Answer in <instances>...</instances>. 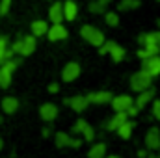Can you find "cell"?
Listing matches in <instances>:
<instances>
[{
	"instance_id": "ba28073f",
	"label": "cell",
	"mask_w": 160,
	"mask_h": 158,
	"mask_svg": "<svg viewBox=\"0 0 160 158\" xmlns=\"http://www.w3.org/2000/svg\"><path fill=\"white\" fill-rule=\"evenodd\" d=\"M73 134H80L86 141H93L95 140V128L88 121H84V119H78L73 125Z\"/></svg>"
},
{
	"instance_id": "d590c367",
	"label": "cell",
	"mask_w": 160,
	"mask_h": 158,
	"mask_svg": "<svg viewBox=\"0 0 160 158\" xmlns=\"http://www.w3.org/2000/svg\"><path fill=\"white\" fill-rule=\"evenodd\" d=\"M48 134H50V130H48V128H45V130H43V136H45V138H48Z\"/></svg>"
},
{
	"instance_id": "74e56055",
	"label": "cell",
	"mask_w": 160,
	"mask_h": 158,
	"mask_svg": "<svg viewBox=\"0 0 160 158\" xmlns=\"http://www.w3.org/2000/svg\"><path fill=\"white\" fill-rule=\"evenodd\" d=\"M2 147H4V141H2V140H0V151H2Z\"/></svg>"
},
{
	"instance_id": "8fae6325",
	"label": "cell",
	"mask_w": 160,
	"mask_h": 158,
	"mask_svg": "<svg viewBox=\"0 0 160 158\" xmlns=\"http://www.w3.org/2000/svg\"><path fill=\"white\" fill-rule=\"evenodd\" d=\"M80 73H82V67H80L78 62H69V63H65V67L62 69V80L63 82H75V80L80 77Z\"/></svg>"
},
{
	"instance_id": "52a82bcc",
	"label": "cell",
	"mask_w": 160,
	"mask_h": 158,
	"mask_svg": "<svg viewBox=\"0 0 160 158\" xmlns=\"http://www.w3.org/2000/svg\"><path fill=\"white\" fill-rule=\"evenodd\" d=\"M140 71H143V73H145V75H149L151 78L158 77V75H160V54L142 60V69H140Z\"/></svg>"
},
{
	"instance_id": "e575fe53",
	"label": "cell",
	"mask_w": 160,
	"mask_h": 158,
	"mask_svg": "<svg viewBox=\"0 0 160 158\" xmlns=\"http://www.w3.org/2000/svg\"><path fill=\"white\" fill-rule=\"evenodd\" d=\"M145 158H160V155H155V153H149Z\"/></svg>"
},
{
	"instance_id": "603a6c76",
	"label": "cell",
	"mask_w": 160,
	"mask_h": 158,
	"mask_svg": "<svg viewBox=\"0 0 160 158\" xmlns=\"http://www.w3.org/2000/svg\"><path fill=\"white\" fill-rule=\"evenodd\" d=\"M127 119H128L127 112H116V116L110 119V123L106 125V128H108V130H114V132H116V130H118V126H121V125H123V123H125Z\"/></svg>"
},
{
	"instance_id": "d6a6232c",
	"label": "cell",
	"mask_w": 160,
	"mask_h": 158,
	"mask_svg": "<svg viewBox=\"0 0 160 158\" xmlns=\"http://www.w3.org/2000/svg\"><path fill=\"white\" fill-rule=\"evenodd\" d=\"M48 91H50V93H58V91H60V86H58L56 82H52V84H48Z\"/></svg>"
},
{
	"instance_id": "484cf974",
	"label": "cell",
	"mask_w": 160,
	"mask_h": 158,
	"mask_svg": "<svg viewBox=\"0 0 160 158\" xmlns=\"http://www.w3.org/2000/svg\"><path fill=\"white\" fill-rule=\"evenodd\" d=\"M142 6L140 0H119L118 2V9L119 11H134Z\"/></svg>"
},
{
	"instance_id": "30bf717a",
	"label": "cell",
	"mask_w": 160,
	"mask_h": 158,
	"mask_svg": "<svg viewBox=\"0 0 160 158\" xmlns=\"http://www.w3.org/2000/svg\"><path fill=\"white\" fill-rule=\"evenodd\" d=\"M153 99H157V89L151 86V87H147V89H143V91L138 93V97L134 99V106L138 110H143L145 106H149L153 102Z\"/></svg>"
},
{
	"instance_id": "836d02e7",
	"label": "cell",
	"mask_w": 160,
	"mask_h": 158,
	"mask_svg": "<svg viewBox=\"0 0 160 158\" xmlns=\"http://www.w3.org/2000/svg\"><path fill=\"white\" fill-rule=\"evenodd\" d=\"M147 155H149V153H147V149H140V151H138V158H145Z\"/></svg>"
},
{
	"instance_id": "5bb4252c",
	"label": "cell",
	"mask_w": 160,
	"mask_h": 158,
	"mask_svg": "<svg viewBox=\"0 0 160 158\" xmlns=\"http://www.w3.org/2000/svg\"><path fill=\"white\" fill-rule=\"evenodd\" d=\"M110 104H112V108H114V112H127L132 104H134V99L130 97V95H118V97H112V101H110Z\"/></svg>"
},
{
	"instance_id": "f1b7e54d",
	"label": "cell",
	"mask_w": 160,
	"mask_h": 158,
	"mask_svg": "<svg viewBox=\"0 0 160 158\" xmlns=\"http://www.w3.org/2000/svg\"><path fill=\"white\" fill-rule=\"evenodd\" d=\"M8 47H9L8 36H0V63L6 62V50H8Z\"/></svg>"
},
{
	"instance_id": "2e32d148",
	"label": "cell",
	"mask_w": 160,
	"mask_h": 158,
	"mask_svg": "<svg viewBox=\"0 0 160 158\" xmlns=\"http://www.w3.org/2000/svg\"><path fill=\"white\" fill-rule=\"evenodd\" d=\"M67 28L60 22V24H52V26H48V30H47V37H48V41H63L67 39Z\"/></svg>"
},
{
	"instance_id": "6da1fadb",
	"label": "cell",
	"mask_w": 160,
	"mask_h": 158,
	"mask_svg": "<svg viewBox=\"0 0 160 158\" xmlns=\"http://www.w3.org/2000/svg\"><path fill=\"white\" fill-rule=\"evenodd\" d=\"M36 47H38V41H36V37L32 34L24 36V37H19L17 41L9 43V48L13 50V54H19V56H30V54H34Z\"/></svg>"
},
{
	"instance_id": "7a4b0ae2",
	"label": "cell",
	"mask_w": 160,
	"mask_h": 158,
	"mask_svg": "<svg viewBox=\"0 0 160 158\" xmlns=\"http://www.w3.org/2000/svg\"><path fill=\"white\" fill-rule=\"evenodd\" d=\"M80 37L86 41V43H89L91 47H101L106 41L104 39V32L101 28L93 26V24H84L80 28Z\"/></svg>"
},
{
	"instance_id": "ffe728a7",
	"label": "cell",
	"mask_w": 160,
	"mask_h": 158,
	"mask_svg": "<svg viewBox=\"0 0 160 158\" xmlns=\"http://www.w3.org/2000/svg\"><path fill=\"white\" fill-rule=\"evenodd\" d=\"M19 99L17 97H4L2 99V112L4 114H8V116H11V114H15L17 110H19Z\"/></svg>"
},
{
	"instance_id": "4fadbf2b",
	"label": "cell",
	"mask_w": 160,
	"mask_h": 158,
	"mask_svg": "<svg viewBox=\"0 0 160 158\" xmlns=\"http://www.w3.org/2000/svg\"><path fill=\"white\" fill-rule=\"evenodd\" d=\"M88 97V101H89V104H97V106H104V104H110V101H112V91H91V93H88L86 95Z\"/></svg>"
},
{
	"instance_id": "83f0119b",
	"label": "cell",
	"mask_w": 160,
	"mask_h": 158,
	"mask_svg": "<svg viewBox=\"0 0 160 158\" xmlns=\"http://www.w3.org/2000/svg\"><path fill=\"white\" fill-rule=\"evenodd\" d=\"M104 22L110 28H116V26H119V15L116 11H104Z\"/></svg>"
},
{
	"instance_id": "4dcf8cb0",
	"label": "cell",
	"mask_w": 160,
	"mask_h": 158,
	"mask_svg": "<svg viewBox=\"0 0 160 158\" xmlns=\"http://www.w3.org/2000/svg\"><path fill=\"white\" fill-rule=\"evenodd\" d=\"M11 2H13V0H0V17H6V15L9 13Z\"/></svg>"
},
{
	"instance_id": "1f68e13d",
	"label": "cell",
	"mask_w": 160,
	"mask_h": 158,
	"mask_svg": "<svg viewBox=\"0 0 160 158\" xmlns=\"http://www.w3.org/2000/svg\"><path fill=\"white\" fill-rule=\"evenodd\" d=\"M138 112H140V110H138V108H136V106L132 104V106H130V108L127 110V116H128V117H134V116H136Z\"/></svg>"
},
{
	"instance_id": "e0dca14e",
	"label": "cell",
	"mask_w": 160,
	"mask_h": 158,
	"mask_svg": "<svg viewBox=\"0 0 160 158\" xmlns=\"http://www.w3.org/2000/svg\"><path fill=\"white\" fill-rule=\"evenodd\" d=\"M138 43H140V47H143V45H151V47H157V48H160V30L142 34V36L138 37Z\"/></svg>"
},
{
	"instance_id": "d4e9b609",
	"label": "cell",
	"mask_w": 160,
	"mask_h": 158,
	"mask_svg": "<svg viewBox=\"0 0 160 158\" xmlns=\"http://www.w3.org/2000/svg\"><path fill=\"white\" fill-rule=\"evenodd\" d=\"M138 58L140 60H145V58H151V56H157V54H160V48H157V47H151V45H143L138 52Z\"/></svg>"
},
{
	"instance_id": "5b68a950",
	"label": "cell",
	"mask_w": 160,
	"mask_h": 158,
	"mask_svg": "<svg viewBox=\"0 0 160 158\" xmlns=\"http://www.w3.org/2000/svg\"><path fill=\"white\" fill-rule=\"evenodd\" d=\"M151 86H153V78L149 75H145L143 71H136L130 77V89L136 91V93H140V91H143V89H147Z\"/></svg>"
},
{
	"instance_id": "4316f807",
	"label": "cell",
	"mask_w": 160,
	"mask_h": 158,
	"mask_svg": "<svg viewBox=\"0 0 160 158\" xmlns=\"http://www.w3.org/2000/svg\"><path fill=\"white\" fill-rule=\"evenodd\" d=\"M108 2H110V0H93V2H89V11H91V13H97V15H99V13H104Z\"/></svg>"
},
{
	"instance_id": "7402d4cb",
	"label": "cell",
	"mask_w": 160,
	"mask_h": 158,
	"mask_svg": "<svg viewBox=\"0 0 160 158\" xmlns=\"http://www.w3.org/2000/svg\"><path fill=\"white\" fill-rule=\"evenodd\" d=\"M118 136H119L121 140H130V136H132V132H134V123L130 121V119H127L121 126H118Z\"/></svg>"
},
{
	"instance_id": "f546056e",
	"label": "cell",
	"mask_w": 160,
	"mask_h": 158,
	"mask_svg": "<svg viewBox=\"0 0 160 158\" xmlns=\"http://www.w3.org/2000/svg\"><path fill=\"white\" fill-rule=\"evenodd\" d=\"M149 106H151V114H153V117L157 119V121H160V101L158 99H153V102H151Z\"/></svg>"
},
{
	"instance_id": "ac0fdd59",
	"label": "cell",
	"mask_w": 160,
	"mask_h": 158,
	"mask_svg": "<svg viewBox=\"0 0 160 158\" xmlns=\"http://www.w3.org/2000/svg\"><path fill=\"white\" fill-rule=\"evenodd\" d=\"M48 19L52 24H60L63 22V4L62 2H54L48 7Z\"/></svg>"
},
{
	"instance_id": "9c48e42d",
	"label": "cell",
	"mask_w": 160,
	"mask_h": 158,
	"mask_svg": "<svg viewBox=\"0 0 160 158\" xmlns=\"http://www.w3.org/2000/svg\"><path fill=\"white\" fill-rule=\"evenodd\" d=\"M63 104H67L73 112L82 114V112H86V110H88L89 101H88V97H86V95H73V97H69V99H63Z\"/></svg>"
},
{
	"instance_id": "9a60e30c",
	"label": "cell",
	"mask_w": 160,
	"mask_h": 158,
	"mask_svg": "<svg viewBox=\"0 0 160 158\" xmlns=\"http://www.w3.org/2000/svg\"><path fill=\"white\" fill-rule=\"evenodd\" d=\"M58 114H60V112H58V106H56L54 102H45V104L39 106V116H41V119H43L45 123L56 121Z\"/></svg>"
},
{
	"instance_id": "3957f363",
	"label": "cell",
	"mask_w": 160,
	"mask_h": 158,
	"mask_svg": "<svg viewBox=\"0 0 160 158\" xmlns=\"http://www.w3.org/2000/svg\"><path fill=\"white\" fill-rule=\"evenodd\" d=\"M17 67H19V60H15V58L6 60L4 63H0V87L2 89H8L11 86L13 73H15Z\"/></svg>"
},
{
	"instance_id": "8992f818",
	"label": "cell",
	"mask_w": 160,
	"mask_h": 158,
	"mask_svg": "<svg viewBox=\"0 0 160 158\" xmlns=\"http://www.w3.org/2000/svg\"><path fill=\"white\" fill-rule=\"evenodd\" d=\"M54 143H56L58 149H65V147L78 149L80 145H82V140L73 138V136L67 134V132H56V134H54Z\"/></svg>"
},
{
	"instance_id": "d6986e66",
	"label": "cell",
	"mask_w": 160,
	"mask_h": 158,
	"mask_svg": "<svg viewBox=\"0 0 160 158\" xmlns=\"http://www.w3.org/2000/svg\"><path fill=\"white\" fill-rule=\"evenodd\" d=\"M63 4V21H75L78 15V4L75 0H65Z\"/></svg>"
},
{
	"instance_id": "8d00e7d4",
	"label": "cell",
	"mask_w": 160,
	"mask_h": 158,
	"mask_svg": "<svg viewBox=\"0 0 160 158\" xmlns=\"http://www.w3.org/2000/svg\"><path fill=\"white\" fill-rule=\"evenodd\" d=\"M104 158H121V156H118V155H110V156H104Z\"/></svg>"
},
{
	"instance_id": "277c9868",
	"label": "cell",
	"mask_w": 160,
	"mask_h": 158,
	"mask_svg": "<svg viewBox=\"0 0 160 158\" xmlns=\"http://www.w3.org/2000/svg\"><path fill=\"white\" fill-rule=\"evenodd\" d=\"M99 52H101V54H110L112 60H114V63H119L121 60L127 56L125 47H121L119 43H116V41H104V43L99 47Z\"/></svg>"
},
{
	"instance_id": "44dd1931",
	"label": "cell",
	"mask_w": 160,
	"mask_h": 158,
	"mask_svg": "<svg viewBox=\"0 0 160 158\" xmlns=\"http://www.w3.org/2000/svg\"><path fill=\"white\" fill-rule=\"evenodd\" d=\"M47 30H48V22L43 21V19H38L30 24V32L34 37H41V36H47Z\"/></svg>"
},
{
	"instance_id": "7c38bea8",
	"label": "cell",
	"mask_w": 160,
	"mask_h": 158,
	"mask_svg": "<svg viewBox=\"0 0 160 158\" xmlns=\"http://www.w3.org/2000/svg\"><path fill=\"white\" fill-rule=\"evenodd\" d=\"M145 149L151 151V153H155V151L160 149V128L151 126L147 130V134H145Z\"/></svg>"
},
{
	"instance_id": "cb8c5ba5",
	"label": "cell",
	"mask_w": 160,
	"mask_h": 158,
	"mask_svg": "<svg viewBox=\"0 0 160 158\" xmlns=\"http://www.w3.org/2000/svg\"><path fill=\"white\" fill-rule=\"evenodd\" d=\"M104 156H106V143H102V141L91 145V149L88 151V158H104Z\"/></svg>"
}]
</instances>
